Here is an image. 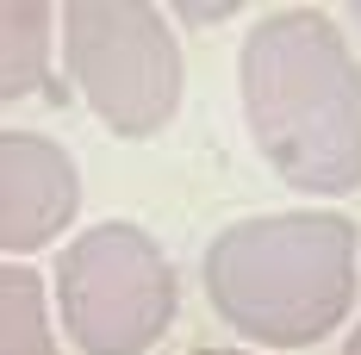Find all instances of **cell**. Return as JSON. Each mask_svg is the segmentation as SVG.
<instances>
[{
	"mask_svg": "<svg viewBox=\"0 0 361 355\" xmlns=\"http://www.w3.org/2000/svg\"><path fill=\"white\" fill-rule=\"evenodd\" d=\"M243 112L255 150L299 193L361 187V63L336 19L293 6L243 44Z\"/></svg>",
	"mask_w": 361,
	"mask_h": 355,
	"instance_id": "obj_1",
	"label": "cell"
},
{
	"mask_svg": "<svg viewBox=\"0 0 361 355\" xmlns=\"http://www.w3.org/2000/svg\"><path fill=\"white\" fill-rule=\"evenodd\" d=\"M355 224L343 212H274L218 231L206 249V299L237 337L305 349L355 306Z\"/></svg>",
	"mask_w": 361,
	"mask_h": 355,
	"instance_id": "obj_2",
	"label": "cell"
},
{
	"mask_svg": "<svg viewBox=\"0 0 361 355\" xmlns=\"http://www.w3.org/2000/svg\"><path fill=\"white\" fill-rule=\"evenodd\" d=\"M56 312L81 355H149L175 324V268L137 224H94L56 255Z\"/></svg>",
	"mask_w": 361,
	"mask_h": 355,
	"instance_id": "obj_3",
	"label": "cell"
},
{
	"mask_svg": "<svg viewBox=\"0 0 361 355\" xmlns=\"http://www.w3.org/2000/svg\"><path fill=\"white\" fill-rule=\"evenodd\" d=\"M69 75L94 119L118 138L162 131L180 107V50L162 13L137 0H69L63 6Z\"/></svg>",
	"mask_w": 361,
	"mask_h": 355,
	"instance_id": "obj_4",
	"label": "cell"
},
{
	"mask_svg": "<svg viewBox=\"0 0 361 355\" xmlns=\"http://www.w3.org/2000/svg\"><path fill=\"white\" fill-rule=\"evenodd\" d=\"M81 212V175L69 150L37 131H0V255L44 249Z\"/></svg>",
	"mask_w": 361,
	"mask_h": 355,
	"instance_id": "obj_5",
	"label": "cell"
},
{
	"mask_svg": "<svg viewBox=\"0 0 361 355\" xmlns=\"http://www.w3.org/2000/svg\"><path fill=\"white\" fill-rule=\"evenodd\" d=\"M50 32H56V6H44V0H0V100L56 94Z\"/></svg>",
	"mask_w": 361,
	"mask_h": 355,
	"instance_id": "obj_6",
	"label": "cell"
},
{
	"mask_svg": "<svg viewBox=\"0 0 361 355\" xmlns=\"http://www.w3.org/2000/svg\"><path fill=\"white\" fill-rule=\"evenodd\" d=\"M0 355H56L44 275L25 262H0Z\"/></svg>",
	"mask_w": 361,
	"mask_h": 355,
	"instance_id": "obj_7",
	"label": "cell"
},
{
	"mask_svg": "<svg viewBox=\"0 0 361 355\" xmlns=\"http://www.w3.org/2000/svg\"><path fill=\"white\" fill-rule=\"evenodd\" d=\"M180 13H187L193 25H218V19H231L237 6H180Z\"/></svg>",
	"mask_w": 361,
	"mask_h": 355,
	"instance_id": "obj_8",
	"label": "cell"
},
{
	"mask_svg": "<svg viewBox=\"0 0 361 355\" xmlns=\"http://www.w3.org/2000/svg\"><path fill=\"white\" fill-rule=\"evenodd\" d=\"M343 355H361V324H355V337H349V343H343Z\"/></svg>",
	"mask_w": 361,
	"mask_h": 355,
	"instance_id": "obj_9",
	"label": "cell"
},
{
	"mask_svg": "<svg viewBox=\"0 0 361 355\" xmlns=\"http://www.w3.org/2000/svg\"><path fill=\"white\" fill-rule=\"evenodd\" d=\"M193 355H243V349H193Z\"/></svg>",
	"mask_w": 361,
	"mask_h": 355,
	"instance_id": "obj_10",
	"label": "cell"
}]
</instances>
